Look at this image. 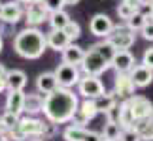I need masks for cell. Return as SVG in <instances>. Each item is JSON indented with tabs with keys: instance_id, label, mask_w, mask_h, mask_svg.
Wrapping results in <instances>:
<instances>
[{
	"instance_id": "cell-24",
	"label": "cell",
	"mask_w": 153,
	"mask_h": 141,
	"mask_svg": "<svg viewBox=\"0 0 153 141\" xmlns=\"http://www.w3.org/2000/svg\"><path fill=\"white\" fill-rule=\"evenodd\" d=\"M117 109H119V113H117V124L123 128H132L134 124V117L131 113V109H128V104L127 100H121V104H117Z\"/></svg>"
},
{
	"instance_id": "cell-34",
	"label": "cell",
	"mask_w": 153,
	"mask_h": 141,
	"mask_svg": "<svg viewBox=\"0 0 153 141\" xmlns=\"http://www.w3.org/2000/svg\"><path fill=\"white\" fill-rule=\"evenodd\" d=\"M140 34H142V38H144V40H148V42H153V23H151V21L144 23V26L140 28Z\"/></svg>"
},
{
	"instance_id": "cell-46",
	"label": "cell",
	"mask_w": 153,
	"mask_h": 141,
	"mask_svg": "<svg viewBox=\"0 0 153 141\" xmlns=\"http://www.w3.org/2000/svg\"><path fill=\"white\" fill-rule=\"evenodd\" d=\"M34 141H40V139H34Z\"/></svg>"
},
{
	"instance_id": "cell-9",
	"label": "cell",
	"mask_w": 153,
	"mask_h": 141,
	"mask_svg": "<svg viewBox=\"0 0 153 141\" xmlns=\"http://www.w3.org/2000/svg\"><path fill=\"white\" fill-rule=\"evenodd\" d=\"M62 137L64 141H100L102 139V136L98 132L87 130L85 126H76V124H70L64 128Z\"/></svg>"
},
{
	"instance_id": "cell-38",
	"label": "cell",
	"mask_w": 153,
	"mask_h": 141,
	"mask_svg": "<svg viewBox=\"0 0 153 141\" xmlns=\"http://www.w3.org/2000/svg\"><path fill=\"white\" fill-rule=\"evenodd\" d=\"M64 6H76V4H79L81 0H62Z\"/></svg>"
},
{
	"instance_id": "cell-15",
	"label": "cell",
	"mask_w": 153,
	"mask_h": 141,
	"mask_svg": "<svg viewBox=\"0 0 153 141\" xmlns=\"http://www.w3.org/2000/svg\"><path fill=\"white\" fill-rule=\"evenodd\" d=\"M44 122L38 120V119H32V117H27V119H19V122H17V130H19V134L23 137H36V136H42L44 134Z\"/></svg>"
},
{
	"instance_id": "cell-42",
	"label": "cell",
	"mask_w": 153,
	"mask_h": 141,
	"mask_svg": "<svg viewBox=\"0 0 153 141\" xmlns=\"http://www.w3.org/2000/svg\"><path fill=\"white\" fill-rule=\"evenodd\" d=\"M2 45H4V42H2V36H0V51H2Z\"/></svg>"
},
{
	"instance_id": "cell-39",
	"label": "cell",
	"mask_w": 153,
	"mask_h": 141,
	"mask_svg": "<svg viewBox=\"0 0 153 141\" xmlns=\"http://www.w3.org/2000/svg\"><path fill=\"white\" fill-rule=\"evenodd\" d=\"M6 72H8V70L4 68V64H0V75H6Z\"/></svg>"
},
{
	"instance_id": "cell-25",
	"label": "cell",
	"mask_w": 153,
	"mask_h": 141,
	"mask_svg": "<svg viewBox=\"0 0 153 141\" xmlns=\"http://www.w3.org/2000/svg\"><path fill=\"white\" fill-rule=\"evenodd\" d=\"M42 104H44V96H40V94H25L23 111H27L28 115L40 113V111H42Z\"/></svg>"
},
{
	"instance_id": "cell-33",
	"label": "cell",
	"mask_w": 153,
	"mask_h": 141,
	"mask_svg": "<svg viewBox=\"0 0 153 141\" xmlns=\"http://www.w3.org/2000/svg\"><path fill=\"white\" fill-rule=\"evenodd\" d=\"M40 2L44 4V8L48 10L49 13H51V11H59V10L64 8V2H62V0H40Z\"/></svg>"
},
{
	"instance_id": "cell-31",
	"label": "cell",
	"mask_w": 153,
	"mask_h": 141,
	"mask_svg": "<svg viewBox=\"0 0 153 141\" xmlns=\"http://www.w3.org/2000/svg\"><path fill=\"white\" fill-rule=\"evenodd\" d=\"M134 11H138V10L131 8V6H127L125 2H121L119 6H117V15H119V19H123V21H127L128 17L134 13Z\"/></svg>"
},
{
	"instance_id": "cell-27",
	"label": "cell",
	"mask_w": 153,
	"mask_h": 141,
	"mask_svg": "<svg viewBox=\"0 0 153 141\" xmlns=\"http://www.w3.org/2000/svg\"><path fill=\"white\" fill-rule=\"evenodd\" d=\"M119 134H121V126L117 124V122H114V120H108V122L104 124V130H102L100 136H102L104 139H114V141H117Z\"/></svg>"
},
{
	"instance_id": "cell-8",
	"label": "cell",
	"mask_w": 153,
	"mask_h": 141,
	"mask_svg": "<svg viewBox=\"0 0 153 141\" xmlns=\"http://www.w3.org/2000/svg\"><path fill=\"white\" fill-rule=\"evenodd\" d=\"M127 104H128V109H131V113L134 117V120H138V119H151L153 117V104L149 102L148 98H144V96H131L127 100Z\"/></svg>"
},
{
	"instance_id": "cell-1",
	"label": "cell",
	"mask_w": 153,
	"mask_h": 141,
	"mask_svg": "<svg viewBox=\"0 0 153 141\" xmlns=\"http://www.w3.org/2000/svg\"><path fill=\"white\" fill-rule=\"evenodd\" d=\"M78 104L79 100H78V94H74V90L64 89V87H57L53 92L44 96L42 113L53 124H66L72 119Z\"/></svg>"
},
{
	"instance_id": "cell-7",
	"label": "cell",
	"mask_w": 153,
	"mask_h": 141,
	"mask_svg": "<svg viewBox=\"0 0 153 141\" xmlns=\"http://www.w3.org/2000/svg\"><path fill=\"white\" fill-rule=\"evenodd\" d=\"M97 115H98V111L95 107V104H93V100L85 98L81 104H78V107H76L70 122L76 124V126H85V124H89V120H93Z\"/></svg>"
},
{
	"instance_id": "cell-28",
	"label": "cell",
	"mask_w": 153,
	"mask_h": 141,
	"mask_svg": "<svg viewBox=\"0 0 153 141\" xmlns=\"http://www.w3.org/2000/svg\"><path fill=\"white\" fill-rule=\"evenodd\" d=\"M127 23V26L131 28V30H140V28L144 26V23H146V13H142V11H134V13L128 17V19L125 21Z\"/></svg>"
},
{
	"instance_id": "cell-14",
	"label": "cell",
	"mask_w": 153,
	"mask_h": 141,
	"mask_svg": "<svg viewBox=\"0 0 153 141\" xmlns=\"http://www.w3.org/2000/svg\"><path fill=\"white\" fill-rule=\"evenodd\" d=\"M114 28V21L110 19L106 13H97L93 15V19L89 21V30L93 36L97 38H106Z\"/></svg>"
},
{
	"instance_id": "cell-30",
	"label": "cell",
	"mask_w": 153,
	"mask_h": 141,
	"mask_svg": "<svg viewBox=\"0 0 153 141\" xmlns=\"http://www.w3.org/2000/svg\"><path fill=\"white\" fill-rule=\"evenodd\" d=\"M62 30H64V34L68 36L70 42H74V40H78V38L81 36V26H79V23H76V21H72V19L66 23V26H64Z\"/></svg>"
},
{
	"instance_id": "cell-12",
	"label": "cell",
	"mask_w": 153,
	"mask_h": 141,
	"mask_svg": "<svg viewBox=\"0 0 153 141\" xmlns=\"http://www.w3.org/2000/svg\"><path fill=\"white\" fill-rule=\"evenodd\" d=\"M48 15L49 11L44 8V4L40 2H28L27 4V11H25V21H27V26H38L42 25L44 21H48Z\"/></svg>"
},
{
	"instance_id": "cell-2",
	"label": "cell",
	"mask_w": 153,
	"mask_h": 141,
	"mask_svg": "<svg viewBox=\"0 0 153 141\" xmlns=\"http://www.w3.org/2000/svg\"><path fill=\"white\" fill-rule=\"evenodd\" d=\"M45 49H48L45 34L42 30H38L36 26L23 28L13 40V51L21 58H27V60H36V58H40Z\"/></svg>"
},
{
	"instance_id": "cell-13",
	"label": "cell",
	"mask_w": 153,
	"mask_h": 141,
	"mask_svg": "<svg viewBox=\"0 0 153 141\" xmlns=\"http://www.w3.org/2000/svg\"><path fill=\"white\" fill-rule=\"evenodd\" d=\"M128 75H131L136 89H146V87H149L153 83V70L144 66V64H134L128 70Z\"/></svg>"
},
{
	"instance_id": "cell-47",
	"label": "cell",
	"mask_w": 153,
	"mask_h": 141,
	"mask_svg": "<svg viewBox=\"0 0 153 141\" xmlns=\"http://www.w3.org/2000/svg\"><path fill=\"white\" fill-rule=\"evenodd\" d=\"M151 4H153V2H151Z\"/></svg>"
},
{
	"instance_id": "cell-45",
	"label": "cell",
	"mask_w": 153,
	"mask_h": 141,
	"mask_svg": "<svg viewBox=\"0 0 153 141\" xmlns=\"http://www.w3.org/2000/svg\"><path fill=\"white\" fill-rule=\"evenodd\" d=\"M0 11H2V2H0Z\"/></svg>"
},
{
	"instance_id": "cell-32",
	"label": "cell",
	"mask_w": 153,
	"mask_h": 141,
	"mask_svg": "<svg viewBox=\"0 0 153 141\" xmlns=\"http://www.w3.org/2000/svg\"><path fill=\"white\" fill-rule=\"evenodd\" d=\"M117 141H140V137L132 128H123L119 137H117Z\"/></svg>"
},
{
	"instance_id": "cell-4",
	"label": "cell",
	"mask_w": 153,
	"mask_h": 141,
	"mask_svg": "<svg viewBox=\"0 0 153 141\" xmlns=\"http://www.w3.org/2000/svg\"><path fill=\"white\" fill-rule=\"evenodd\" d=\"M106 42H108L114 49H131V47L134 45V40H136V34H134V30H131L127 25L125 26H115L111 28V32L108 34V36L104 38Z\"/></svg>"
},
{
	"instance_id": "cell-36",
	"label": "cell",
	"mask_w": 153,
	"mask_h": 141,
	"mask_svg": "<svg viewBox=\"0 0 153 141\" xmlns=\"http://www.w3.org/2000/svg\"><path fill=\"white\" fill-rule=\"evenodd\" d=\"M127 6H131V8H134V10H138V6H140V2L138 0H123Z\"/></svg>"
},
{
	"instance_id": "cell-6",
	"label": "cell",
	"mask_w": 153,
	"mask_h": 141,
	"mask_svg": "<svg viewBox=\"0 0 153 141\" xmlns=\"http://www.w3.org/2000/svg\"><path fill=\"white\" fill-rule=\"evenodd\" d=\"M78 90L83 98L87 100H95L97 96H100L104 90L102 81L98 79V75H85V77H79L78 81Z\"/></svg>"
},
{
	"instance_id": "cell-3",
	"label": "cell",
	"mask_w": 153,
	"mask_h": 141,
	"mask_svg": "<svg viewBox=\"0 0 153 141\" xmlns=\"http://www.w3.org/2000/svg\"><path fill=\"white\" fill-rule=\"evenodd\" d=\"M79 70L85 75H98V77H100L106 70H110V60L95 45H91L89 51L83 53V58H81V62H79Z\"/></svg>"
},
{
	"instance_id": "cell-21",
	"label": "cell",
	"mask_w": 153,
	"mask_h": 141,
	"mask_svg": "<svg viewBox=\"0 0 153 141\" xmlns=\"http://www.w3.org/2000/svg\"><path fill=\"white\" fill-rule=\"evenodd\" d=\"M59 87L57 83V77H55V73H51V72H45V73H40L38 75V79H36V89L40 94H49L53 92Z\"/></svg>"
},
{
	"instance_id": "cell-35",
	"label": "cell",
	"mask_w": 153,
	"mask_h": 141,
	"mask_svg": "<svg viewBox=\"0 0 153 141\" xmlns=\"http://www.w3.org/2000/svg\"><path fill=\"white\" fill-rule=\"evenodd\" d=\"M142 64L144 66H148L153 70V47H149V49L144 51V57H142Z\"/></svg>"
},
{
	"instance_id": "cell-37",
	"label": "cell",
	"mask_w": 153,
	"mask_h": 141,
	"mask_svg": "<svg viewBox=\"0 0 153 141\" xmlns=\"http://www.w3.org/2000/svg\"><path fill=\"white\" fill-rule=\"evenodd\" d=\"M6 90V75H0V92Z\"/></svg>"
},
{
	"instance_id": "cell-44",
	"label": "cell",
	"mask_w": 153,
	"mask_h": 141,
	"mask_svg": "<svg viewBox=\"0 0 153 141\" xmlns=\"http://www.w3.org/2000/svg\"><path fill=\"white\" fill-rule=\"evenodd\" d=\"M100 141H114V139H104V137H102V139H100Z\"/></svg>"
},
{
	"instance_id": "cell-5",
	"label": "cell",
	"mask_w": 153,
	"mask_h": 141,
	"mask_svg": "<svg viewBox=\"0 0 153 141\" xmlns=\"http://www.w3.org/2000/svg\"><path fill=\"white\" fill-rule=\"evenodd\" d=\"M53 73H55V77H57L59 87H64V89H70V87L78 85V81L81 77L79 75V66H76V64H66V62L59 64Z\"/></svg>"
},
{
	"instance_id": "cell-29",
	"label": "cell",
	"mask_w": 153,
	"mask_h": 141,
	"mask_svg": "<svg viewBox=\"0 0 153 141\" xmlns=\"http://www.w3.org/2000/svg\"><path fill=\"white\" fill-rule=\"evenodd\" d=\"M17 122H19V115H13V113H10V111H6V113L0 117V128H2V130H13L17 126Z\"/></svg>"
},
{
	"instance_id": "cell-26",
	"label": "cell",
	"mask_w": 153,
	"mask_h": 141,
	"mask_svg": "<svg viewBox=\"0 0 153 141\" xmlns=\"http://www.w3.org/2000/svg\"><path fill=\"white\" fill-rule=\"evenodd\" d=\"M48 21H49V26L51 28H64V26H66V23L70 21V15L64 10L51 11V13L48 15Z\"/></svg>"
},
{
	"instance_id": "cell-17",
	"label": "cell",
	"mask_w": 153,
	"mask_h": 141,
	"mask_svg": "<svg viewBox=\"0 0 153 141\" xmlns=\"http://www.w3.org/2000/svg\"><path fill=\"white\" fill-rule=\"evenodd\" d=\"M45 43H48L49 49L59 53V51H62L64 47L70 43V40H68L66 34H64L62 28H51V32L45 34Z\"/></svg>"
},
{
	"instance_id": "cell-41",
	"label": "cell",
	"mask_w": 153,
	"mask_h": 141,
	"mask_svg": "<svg viewBox=\"0 0 153 141\" xmlns=\"http://www.w3.org/2000/svg\"><path fill=\"white\" fill-rule=\"evenodd\" d=\"M0 141H10V139H8V137H6V136H4V134H0Z\"/></svg>"
},
{
	"instance_id": "cell-16",
	"label": "cell",
	"mask_w": 153,
	"mask_h": 141,
	"mask_svg": "<svg viewBox=\"0 0 153 141\" xmlns=\"http://www.w3.org/2000/svg\"><path fill=\"white\" fill-rule=\"evenodd\" d=\"M23 17V10H21V2H6L2 4V11H0V21H4L6 25H15L19 23Z\"/></svg>"
},
{
	"instance_id": "cell-18",
	"label": "cell",
	"mask_w": 153,
	"mask_h": 141,
	"mask_svg": "<svg viewBox=\"0 0 153 141\" xmlns=\"http://www.w3.org/2000/svg\"><path fill=\"white\" fill-rule=\"evenodd\" d=\"M27 85V73L21 70L6 72V89L8 90H23Z\"/></svg>"
},
{
	"instance_id": "cell-22",
	"label": "cell",
	"mask_w": 153,
	"mask_h": 141,
	"mask_svg": "<svg viewBox=\"0 0 153 141\" xmlns=\"http://www.w3.org/2000/svg\"><path fill=\"white\" fill-rule=\"evenodd\" d=\"M23 100H25V92L23 90H10L8 98H6V111L13 115L23 113Z\"/></svg>"
},
{
	"instance_id": "cell-19",
	"label": "cell",
	"mask_w": 153,
	"mask_h": 141,
	"mask_svg": "<svg viewBox=\"0 0 153 141\" xmlns=\"http://www.w3.org/2000/svg\"><path fill=\"white\" fill-rule=\"evenodd\" d=\"M61 53H62V62H66V64H76V66H79V62H81V58H83L85 49H83V47H79V45H76L74 42H70Z\"/></svg>"
},
{
	"instance_id": "cell-40",
	"label": "cell",
	"mask_w": 153,
	"mask_h": 141,
	"mask_svg": "<svg viewBox=\"0 0 153 141\" xmlns=\"http://www.w3.org/2000/svg\"><path fill=\"white\" fill-rule=\"evenodd\" d=\"M17 2H21V4H28V2H38V0H17Z\"/></svg>"
},
{
	"instance_id": "cell-23",
	"label": "cell",
	"mask_w": 153,
	"mask_h": 141,
	"mask_svg": "<svg viewBox=\"0 0 153 141\" xmlns=\"http://www.w3.org/2000/svg\"><path fill=\"white\" fill-rule=\"evenodd\" d=\"M93 104H95V107L98 113H108L111 107H115L117 105V98L114 96V92H102L100 96H97L93 100Z\"/></svg>"
},
{
	"instance_id": "cell-20",
	"label": "cell",
	"mask_w": 153,
	"mask_h": 141,
	"mask_svg": "<svg viewBox=\"0 0 153 141\" xmlns=\"http://www.w3.org/2000/svg\"><path fill=\"white\" fill-rule=\"evenodd\" d=\"M132 130L138 134L140 141H153V117H151V119H138V120H134Z\"/></svg>"
},
{
	"instance_id": "cell-11",
	"label": "cell",
	"mask_w": 153,
	"mask_h": 141,
	"mask_svg": "<svg viewBox=\"0 0 153 141\" xmlns=\"http://www.w3.org/2000/svg\"><path fill=\"white\" fill-rule=\"evenodd\" d=\"M134 90H136V87H134L131 75L127 73H117L115 75V83H114V96L117 100H128L131 96H134Z\"/></svg>"
},
{
	"instance_id": "cell-10",
	"label": "cell",
	"mask_w": 153,
	"mask_h": 141,
	"mask_svg": "<svg viewBox=\"0 0 153 141\" xmlns=\"http://www.w3.org/2000/svg\"><path fill=\"white\" fill-rule=\"evenodd\" d=\"M134 64H136V58H134V55L131 51L128 49H117L114 53V57H111V60H110V68H114L117 73H127Z\"/></svg>"
},
{
	"instance_id": "cell-43",
	"label": "cell",
	"mask_w": 153,
	"mask_h": 141,
	"mask_svg": "<svg viewBox=\"0 0 153 141\" xmlns=\"http://www.w3.org/2000/svg\"><path fill=\"white\" fill-rule=\"evenodd\" d=\"M149 21L153 23V11H151V13H149Z\"/></svg>"
}]
</instances>
